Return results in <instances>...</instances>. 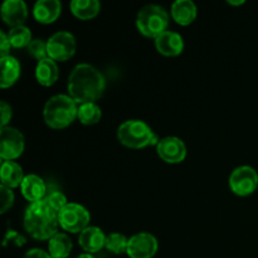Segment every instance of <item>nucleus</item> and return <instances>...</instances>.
<instances>
[{
    "mask_svg": "<svg viewBox=\"0 0 258 258\" xmlns=\"http://www.w3.org/2000/svg\"><path fill=\"white\" fill-rule=\"evenodd\" d=\"M68 95L77 103L95 102L102 96L106 80L102 72L90 63H78L68 76Z\"/></svg>",
    "mask_w": 258,
    "mask_h": 258,
    "instance_id": "f257e3e1",
    "label": "nucleus"
},
{
    "mask_svg": "<svg viewBox=\"0 0 258 258\" xmlns=\"http://www.w3.org/2000/svg\"><path fill=\"white\" fill-rule=\"evenodd\" d=\"M24 228L33 238L39 241H49L55 233H58V213L53 211L47 202L43 201L29 203L24 212Z\"/></svg>",
    "mask_w": 258,
    "mask_h": 258,
    "instance_id": "f03ea898",
    "label": "nucleus"
},
{
    "mask_svg": "<svg viewBox=\"0 0 258 258\" xmlns=\"http://www.w3.org/2000/svg\"><path fill=\"white\" fill-rule=\"evenodd\" d=\"M78 105L70 95H54L45 102L43 118L52 128H64L77 117Z\"/></svg>",
    "mask_w": 258,
    "mask_h": 258,
    "instance_id": "7ed1b4c3",
    "label": "nucleus"
},
{
    "mask_svg": "<svg viewBox=\"0 0 258 258\" xmlns=\"http://www.w3.org/2000/svg\"><path fill=\"white\" fill-rule=\"evenodd\" d=\"M117 140L130 149L158 145L159 139L153 128L143 120H126L117 127Z\"/></svg>",
    "mask_w": 258,
    "mask_h": 258,
    "instance_id": "20e7f679",
    "label": "nucleus"
},
{
    "mask_svg": "<svg viewBox=\"0 0 258 258\" xmlns=\"http://www.w3.org/2000/svg\"><path fill=\"white\" fill-rule=\"evenodd\" d=\"M170 15L168 10L158 4H146L136 15V27L143 35L155 39L168 30Z\"/></svg>",
    "mask_w": 258,
    "mask_h": 258,
    "instance_id": "39448f33",
    "label": "nucleus"
},
{
    "mask_svg": "<svg viewBox=\"0 0 258 258\" xmlns=\"http://www.w3.org/2000/svg\"><path fill=\"white\" fill-rule=\"evenodd\" d=\"M60 228L71 233H81L90 227L91 214L86 207L78 203H68L58 214Z\"/></svg>",
    "mask_w": 258,
    "mask_h": 258,
    "instance_id": "423d86ee",
    "label": "nucleus"
},
{
    "mask_svg": "<svg viewBox=\"0 0 258 258\" xmlns=\"http://www.w3.org/2000/svg\"><path fill=\"white\" fill-rule=\"evenodd\" d=\"M77 49L76 37L67 30L55 32L48 38L47 52L48 57L55 62H64L75 55Z\"/></svg>",
    "mask_w": 258,
    "mask_h": 258,
    "instance_id": "0eeeda50",
    "label": "nucleus"
},
{
    "mask_svg": "<svg viewBox=\"0 0 258 258\" xmlns=\"http://www.w3.org/2000/svg\"><path fill=\"white\" fill-rule=\"evenodd\" d=\"M231 190L238 197L251 196L258 188V173L249 165H241L234 169L228 179Z\"/></svg>",
    "mask_w": 258,
    "mask_h": 258,
    "instance_id": "6e6552de",
    "label": "nucleus"
},
{
    "mask_svg": "<svg viewBox=\"0 0 258 258\" xmlns=\"http://www.w3.org/2000/svg\"><path fill=\"white\" fill-rule=\"evenodd\" d=\"M25 148L24 135L12 126L0 127V158L14 160L19 158Z\"/></svg>",
    "mask_w": 258,
    "mask_h": 258,
    "instance_id": "1a4fd4ad",
    "label": "nucleus"
},
{
    "mask_svg": "<svg viewBox=\"0 0 258 258\" xmlns=\"http://www.w3.org/2000/svg\"><path fill=\"white\" fill-rule=\"evenodd\" d=\"M159 249V242L154 234L140 232L128 238L127 254L130 258H153Z\"/></svg>",
    "mask_w": 258,
    "mask_h": 258,
    "instance_id": "9d476101",
    "label": "nucleus"
},
{
    "mask_svg": "<svg viewBox=\"0 0 258 258\" xmlns=\"http://www.w3.org/2000/svg\"><path fill=\"white\" fill-rule=\"evenodd\" d=\"M159 158L168 164H179L186 158V145L180 138L165 136L156 145Z\"/></svg>",
    "mask_w": 258,
    "mask_h": 258,
    "instance_id": "9b49d317",
    "label": "nucleus"
},
{
    "mask_svg": "<svg viewBox=\"0 0 258 258\" xmlns=\"http://www.w3.org/2000/svg\"><path fill=\"white\" fill-rule=\"evenodd\" d=\"M2 18L8 25L10 27H18V25H24L27 20L28 7L24 0H5L2 5Z\"/></svg>",
    "mask_w": 258,
    "mask_h": 258,
    "instance_id": "f8f14e48",
    "label": "nucleus"
},
{
    "mask_svg": "<svg viewBox=\"0 0 258 258\" xmlns=\"http://www.w3.org/2000/svg\"><path fill=\"white\" fill-rule=\"evenodd\" d=\"M155 48L166 57H175L184 50V39L178 32L165 30L155 38Z\"/></svg>",
    "mask_w": 258,
    "mask_h": 258,
    "instance_id": "ddd939ff",
    "label": "nucleus"
},
{
    "mask_svg": "<svg viewBox=\"0 0 258 258\" xmlns=\"http://www.w3.org/2000/svg\"><path fill=\"white\" fill-rule=\"evenodd\" d=\"M106 234L101 228L96 226H90L83 229L78 236V244L86 253H96L105 247Z\"/></svg>",
    "mask_w": 258,
    "mask_h": 258,
    "instance_id": "4468645a",
    "label": "nucleus"
},
{
    "mask_svg": "<svg viewBox=\"0 0 258 258\" xmlns=\"http://www.w3.org/2000/svg\"><path fill=\"white\" fill-rule=\"evenodd\" d=\"M62 3L59 0H37L33 5V15L42 24H50L59 18Z\"/></svg>",
    "mask_w": 258,
    "mask_h": 258,
    "instance_id": "2eb2a0df",
    "label": "nucleus"
},
{
    "mask_svg": "<svg viewBox=\"0 0 258 258\" xmlns=\"http://www.w3.org/2000/svg\"><path fill=\"white\" fill-rule=\"evenodd\" d=\"M20 191L28 202L34 203V202L43 201L47 197V185L39 175L28 174L20 185Z\"/></svg>",
    "mask_w": 258,
    "mask_h": 258,
    "instance_id": "dca6fc26",
    "label": "nucleus"
},
{
    "mask_svg": "<svg viewBox=\"0 0 258 258\" xmlns=\"http://www.w3.org/2000/svg\"><path fill=\"white\" fill-rule=\"evenodd\" d=\"M171 18L180 25H189L196 20L198 8L193 0H175L171 4Z\"/></svg>",
    "mask_w": 258,
    "mask_h": 258,
    "instance_id": "f3484780",
    "label": "nucleus"
},
{
    "mask_svg": "<svg viewBox=\"0 0 258 258\" xmlns=\"http://www.w3.org/2000/svg\"><path fill=\"white\" fill-rule=\"evenodd\" d=\"M25 175L23 168L18 163L13 160H3L0 166V179L2 185L13 189L22 185Z\"/></svg>",
    "mask_w": 258,
    "mask_h": 258,
    "instance_id": "a211bd4d",
    "label": "nucleus"
},
{
    "mask_svg": "<svg viewBox=\"0 0 258 258\" xmlns=\"http://www.w3.org/2000/svg\"><path fill=\"white\" fill-rule=\"evenodd\" d=\"M59 77V68L55 60L52 58H44V59L39 60L35 67V78L38 82L44 87H49V86L54 85Z\"/></svg>",
    "mask_w": 258,
    "mask_h": 258,
    "instance_id": "6ab92c4d",
    "label": "nucleus"
},
{
    "mask_svg": "<svg viewBox=\"0 0 258 258\" xmlns=\"http://www.w3.org/2000/svg\"><path fill=\"white\" fill-rule=\"evenodd\" d=\"M0 68H2V76H0V87L8 88L14 85L20 77V68L19 60L13 55L0 58Z\"/></svg>",
    "mask_w": 258,
    "mask_h": 258,
    "instance_id": "aec40b11",
    "label": "nucleus"
},
{
    "mask_svg": "<svg viewBox=\"0 0 258 258\" xmlns=\"http://www.w3.org/2000/svg\"><path fill=\"white\" fill-rule=\"evenodd\" d=\"M73 248L72 239L66 233H55L48 241V252L53 258H67Z\"/></svg>",
    "mask_w": 258,
    "mask_h": 258,
    "instance_id": "412c9836",
    "label": "nucleus"
},
{
    "mask_svg": "<svg viewBox=\"0 0 258 258\" xmlns=\"http://www.w3.org/2000/svg\"><path fill=\"white\" fill-rule=\"evenodd\" d=\"M70 8L75 17L82 20H88L100 13L101 3L98 0H72Z\"/></svg>",
    "mask_w": 258,
    "mask_h": 258,
    "instance_id": "4be33fe9",
    "label": "nucleus"
},
{
    "mask_svg": "<svg viewBox=\"0 0 258 258\" xmlns=\"http://www.w3.org/2000/svg\"><path fill=\"white\" fill-rule=\"evenodd\" d=\"M102 117L101 107L96 102L82 103L78 106L77 118L83 125H95Z\"/></svg>",
    "mask_w": 258,
    "mask_h": 258,
    "instance_id": "5701e85b",
    "label": "nucleus"
},
{
    "mask_svg": "<svg viewBox=\"0 0 258 258\" xmlns=\"http://www.w3.org/2000/svg\"><path fill=\"white\" fill-rule=\"evenodd\" d=\"M8 37H9L10 44L14 48L28 47L33 40L32 32L27 25H18V27L10 28Z\"/></svg>",
    "mask_w": 258,
    "mask_h": 258,
    "instance_id": "b1692460",
    "label": "nucleus"
},
{
    "mask_svg": "<svg viewBox=\"0 0 258 258\" xmlns=\"http://www.w3.org/2000/svg\"><path fill=\"white\" fill-rule=\"evenodd\" d=\"M128 246V238L123 234L118 233V232H113V233L107 234L106 237L105 247L107 251L112 252L115 254H122L127 252Z\"/></svg>",
    "mask_w": 258,
    "mask_h": 258,
    "instance_id": "393cba45",
    "label": "nucleus"
},
{
    "mask_svg": "<svg viewBox=\"0 0 258 258\" xmlns=\"http://www.w3.org/2000/svg\"><path fill=\"white\" fill-rule=\"evenodd\" d=\"M28 53L32 55L33 58L39 62V60L48 58V52H47V40L39 39V38H35L32 42L29 43V45L27 47Z\"/></svg>",
    "mask_w": 258,
    "mask_h": 258,
    "instance_id": "a878e982",
    "label": "nucleus"
},
{
    "mask_svg": "<svg viewBox=\"0 0 258 258\" xmlns=\"http://www.w3.org/2000/svg\"><path fill=\"white\" fill-rule=\"evenodd\" d=\"M44 201L47 202L48 206H49L53 211L57 212L58 214H59V212L70 203V202L67 201V197L59 190H54L52 191V193H48L47 197L44 198Z\"/></svg>",
    "mask_w": 258,
    "mask_h": 258,
    "instance_id": "bb28decb",
    "label": "nucleus"
},
{
    "mask_svg": "<svg viewBox=\"0 0 258 258\" xmlns=\"http://www.w3.org/2000/svg\"><path fill=\"white\" fill-rule=\"evenodd\" d=\"M14 191L5 185H0V213H7L14 204Z\"/></svg>",
    "mask_w": 258,
    "mask_h": 258,
    "instance_id": "cd10ccee",
    "label": "nucleus"
},
{
    "mask_svg": "<svg viewBox=\"0 0 258 258\" xmlns=\"http://www.w3.org/2000/svg\"><path fill=\"white\" fill-rule=\"evenodd\" d=\"M27 243V238L19 233V232L14 231V229H9L5 233L4 239H3V246H15V247H22Z\"/></svg>",
    "mask_w": 258,
    "mask_h": 258,
    "instance_id": "c85d7f7f",
    "label": "nucleus"
},
{
    "mask_svg": "<svg viewBox=\"0 0 258 258\" xmlns=\"http://www.w3.org/2000/svg\"><path fill=\"white\" fill-rule=\"evenodd\" d=\"M0 113H2V121H0V126L4 127L8 126L13 117V108L7 101H0Z\"/></svg>",
    "mask_w": 258,
    "mask_h": 258,
    "instance_id": "c756f323",
    "label": "nucleus"
},
{
    "mask_svg": "<svg viewBox=\"0 0 258 258\" xmlns=\"http://www.w3.org/2000/svg\"><path fill=\"white\" fill-rule=\"evenodd\" d=\"M10 48H12V44H10L9 37L4 30H0V58L10 55Z\"/></svg>",
    "mask_w": 258,
    "mask_h": 258,
    "instance_id": "7c9ffc66",
    "label": "nucleus"
},
{
    "mask_svg": "<svg viewBox=\"0 0 258 258\" xmlns=\"http://www.w3.org/2000/svg\"><path fill=\"white\" fill-rule=\"evenodd\" d=\"M23 258H53L49 254V252L44 251L42 248H32L25 252Z\"/></svg>",
    "mask_w": 258,
    "mask_h": 258,
    "instance_id": "2f4dec72",
    "label": "nucleus"
},
{
    "mask_svg": "<svg viewBox=\"0 0 258 258\" xmlns=\"http://www.w3.org/2000/svg\"><path fill=\"white\" fill-rule=\"evenodd\" d=\"M229 5H242L244 4V0H227Z\"/></svg>",
    "mask_w": 258,
    "mask_h": 258,
    "instance_id": "473e14b6",
    "label": "nucleus"
},
{
    "mask_svg": "<svg viewBox=\"0 0 258 258\" xmlns=\"http://www.w3.org/2000/svg\"><path fill=\"white\" fill-rule=\"evenodd\" d=\"M77 258H95L93 257V254H91V253H81L80 256H77Z\"/></svg>",
    "mask_w": 258,
    "mask_h": 258,
    "instance_id": "72a5a7b5",
    "label": "nucleus"
}]
</instances>
